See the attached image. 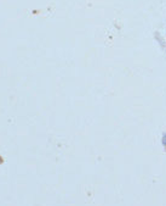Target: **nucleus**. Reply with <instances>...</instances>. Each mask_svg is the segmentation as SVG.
Wrapping results in <instances>:
<instances>
[{
  "label": "nucleus",
  "instance_id": "1",
  "mask_svg": "<svg viewBox=\"0 0 166 206\" xmlns=\"http://www.w3.org/2000/svg\"><path fill=\"white\" fill-rule=\"evenodd\" d=\"M163 144H164V145H166V134L164 135V137H163Z\"/></svg>",
  "mask_w": 166,
  "mask_h": 206
}]
</instances>
